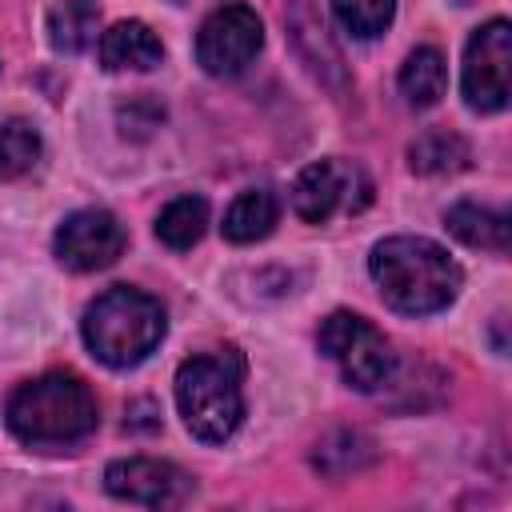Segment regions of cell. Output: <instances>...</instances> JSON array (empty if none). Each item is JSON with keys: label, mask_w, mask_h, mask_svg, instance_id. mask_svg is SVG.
<instances>
[{"label": "cell", "mask_w": 512, "mask_h": 512, "mask_svg": "<svg viewBox=\"0 0 512 512\" xmlns=\"http://www.w3.org/2000/svg\"><path fill=\"white\" fill-rule=\"evenodd\" d=\"M260 48H264V24L248 4H220L216 12L204 16L196 32V64L216 80L240 76Z\"/></svg>", "instance_id": "cell-7"}, {"label": "cell", "mask_w": 512, "mask_h": 512, "mask_svg": "<svg viewBox=\"0 0 512 512\" xmlns=\"http://www.w3.org/2000/svg\"><path fill=\"white\" fill-rule=\"evenodd\" d=\"M332 12L344 32H352L356 40H372L392 24L396 0H332Z\"/></svg>", "instance_id": "cell-19"}, {"label": "cell", "mask_w": 512, "mask_h": 512, "mask_svg": "<svg viewBox=\"0 0 512 512\" xmlns=\"http://www.w3.org/2000/svg\"><path fill=\"white\" fill-rule=\"evenodd\" d=\"M176 408L184 428L204 444H224L244 420V356L224 344L196 352L176 368Z\"/></svg>", "instance_id": "cell-3"}, {"label": "cell", "mask_w": 512, "mask_h": 512, "mask_svg": "<svg viewBox=\"0 0 512 512\" xmlns=\"http://www.w3.org/2000/svg\"><path fill=\"white\" fill-rule=\"evenodd\" d=\"M444 228L468 248H484V252H496V256L508 252V216L496 212V208H484V204H472V200H456L444 212Z\"/></svg>", "instance_id": "cell-12"}, {"label": "cell", "mask_w": 512, "mask_h": 512, "mask_svg": "<svg viewBox=\"0 0 512 512\" xmlns=\"http://www.w3.org/2000/svg\"><path fill=\"white\" fill-rule=\"evenodd\" d=\"M316 348L340 368L344 384L356 392H376L392 376V344L376 324H368L356 312H332L316 328Z\"/></svg>", "instance_id": "cell-5"}, {"label": "cell", "mask_w": 512, "mask_h": 512, "mask_svg": "<svg viewBox=\"0 0 512 512\" xmlns=\"http://www.w3.org/2000/svg\"><path fill=\"white\" fill-rule=\"evenodd\" d=\"M100 408L92 388L72 372H44L20 380L4 400V424L20 444L60 448L96 432Z\"/></svg>", "instance_id": "cell-2"}, {"label": "cell", "mask_w": 512, "mask_h": 512, "mask_svg": "<svg viewBox=\"0 0 512 512\" xmlns=\"http://www.w3.org/2000/svg\"><path fill=\"white\" fill-rule=\"evenodd\" d=\"M96 28H100V4L96 0H60L48 12V40L64 56L92 48Z\"/></svg>", "instance_id": "cell-14"}, {"label": "cell", "mask_w": 512, "mask_h": 512, "mask_svg": "<svg viewBox=\"0 0 512 512\" xmlns=\"http://www.w3.org/2000/svg\"><path fill=\"white\" fill-rule=\"evenodd\" d=\"M164 60L160 36L144 20H120L100 32V64L108 72H148Z\"/></svg>", "instance_id": "cell-11"}, {"label": "cell", "mask_w": 512, "mask_h": 512, "mask_svg": "<svg viewBox=\"0 0 512 512\" xmlns=\"http://www.w3.org/2000/svg\"><path fill=\"white\" fill-rule=\"evenodd\" d=\"M164 328L168 320L160 300L128 284L100 292L80 320V336L88 352L108 368H136L140 360H148L164 340Z\"/></svg>", "instance_id": "cell-4"}, {"label": "cell", "mask_w": 512, "mask_h": 512, "mask_svg": "<svg viewBox=\"0 0 512 512\" xmlns=\"http://www.w3.org/2000/svg\"><path fill=\"white\" fill-rule=\"evenodd\" d=\"M448 88V64L436 48H416L408 52V60L400 64V92L412 108H432Z\"/></svg>", "instance_id": "cell-15"}, {"label": "cell", "mask_w": 512, "mask_h": 512, "mask_svg": "<svg viewBox=\"0 0 512 512\" xmlns=\"http://www.w3.org/2000/svg\"><path fill=\"white\" fill-rule=\"evenodd\" d=\"M368 272L388 308L404 316H432L460 296L464 272L428 236H388L372 248Z\"/></svg>", "instance_id": "cell-1"}, {"label": "cell", "mask_w": 512, "mask_h": 512, "mask_svg": "<svg viewBox=\"0 0 512 512\" xmlns=\"http://www.w3.org/2000/svg\"><path fill=\"white\" fill-rule=\"evenodd\" d=\"M280 204L268 188H244L224 212V236L232 244H256L276 228Z\"/></svg>", "instance_id": "cell-13"}, {"label": "cell", "mask_w": 512, "mask_h": 512, "mask_svg": "<svg viewBox=\"0 0 512 512\" xmlns=\"http://www.w3.org/2000/svg\"><path fill=\"white\" fill-rule=\"evenodd\" d=\"M508 68H512V24L504 16L480 24L464 44L460 92L472 112H500L508 104Z\"/></svg>", "instance_id": "cell-8"}, {"label": "cell", "mask_w": 512, "mask_h": 512, "mask_svg": "<svg viewBox=\"0 0 512 512\" xmlns=\"http://www.w3.org/2000/svg\"><path fill=\"white\" fill-rule=\"evenodd\" d=\"M104 488L124 500V504H144V508H176L192 496V476L176 468L172 460L156 456H128L112 460L104 472Z\"/></svg>", "instance_id": "cell-10"}, {"label": "cell", "mask_w": 512, "mask_h": 512, "mask_svg": "<svg viewBox=\"0 0 512 512\" xmlns=\"http://www.w3.org/2000/svg\"><path fill=\"white\" fill-rule=\"evenodd\" d=\"M204 228H208V200L204 196H176L156 216V236L172 252H184V248L200 244Z\"/></svg>", "instance_id": "cell-16"}, {"label": "cell", "mask_w": 512, "mask_h": 512, "mask_svg": "<svg viewBox=\"0 0 512 512\" xmlns=\"http://www.w3.org/2000/svg\"><path fill=\"white\" fill-rule=\"evenodd\" d=\"M408 164H412V172H424V176L456 172L468 164V144L456 132H424L420 140H412Z\"/></svg>", "instance_id": "cell-18"}, {"label": "cell", "mask_w": 512, "mask_h": 512, "mask_svg": "<svg viewBox=\"0 0 512 512\" xmlns=\"http://www.w3.org/2000/svg\"><path fill=\"white\" fill-rule=\"evenodd\" d=\"M372 196V184L360 164L328 156L300 168L292 184V212L304 224H328L336 212H360Z\"/></svg>", "instance_id": "cell-6"}, {"label": "cell", "mask_w": 512, "mask_h": 512, "mask_svg": "<svg viewBox=\"0 0 512 512\" xmlns=\"http://www.w3.org/2000/svg\"><path fill=\"white\" fill-rule=\"evenodd\" d=\"M124 240H128L124 224L108 208H76L60 220L52 236V252L72 272H100L116 264V256L124 252Z\"/></svg>", "instance_id": "cell-9"}, {"label": "cell", "mask_w": 512, "mask_h": 512, "mask_svg": "<svg viewBox=\"0 0 512 512\" xmlns=\"http://www.w3.org/2000/svg\"><path fill=\"white\" fill-rule=\"evenodd\" d=\"M36 160H40V132L32 128V120L24 116L0 120V180H16L32 172Z\"/></svg>", "instance_id": "cell-17"}]
</instances>
